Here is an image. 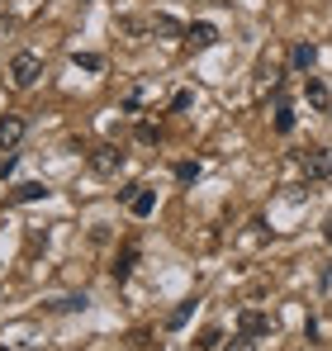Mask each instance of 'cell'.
<instances>
[{
    "label": "cell",
    "mask_w": 332,
    "mask_h": 351,
    "mask_svg": "<svg viewBox=\"0 0 332 351\" xmlns=\"http://www.w3.org/2000/svg\"><path fill=\"white\" fill-rule=\"evenodd\" d=\"M86 304H91L86 294H62V299H53L48 308H53V313H76V308H86Z\"/></svg>",
    "instance_id": "13"
},
{
    "label": "cell",
    "mask_w": 332,
    "mask_h": 351,
    "mask_svg": "<svg viewBox=\"0 0 332 351\" xmlns=\"http://www.w3.org/2000/svg\"><path fill=\"white\" fill-rule=\"evenodd\" d=\"M147 29H152L157 38H185V24H180V19H171V14H152V19H147Z\"/></svg>",
    "instance_id": "8"
},
{
    "label": "cell",
    "mask_w": 332,
    "mask_h": 351,
    "mask_svg": "<svg viewBox=\"0 0 332 351\" xmlns=\"http://www.w3.org/2000/svg\"><path fill=\"white\" fill-rule=\"evenodd\" d=\"M138 105H143V90H128V95H123V110H128V114H133V110H138Z\"/></svg>",
    "instance_id": "22"
},
{
    "label": "cell",
    "mask_w": 332,
    "mask_h": 351,
    "mask_svg": "<svg viewBox=\"0 0 332 351\" xmlns=\"http://www.w3.org/2000/svg\"><path fill=\"white\" fill-rule=\"evenodd\" d=\"M91 171H95V176H119V171H123V152H119L114 143L91 147Z\"/></svg>",
    "instance_id": "2"
},
{
    "label": "cell",
    "mask_w": 332,
    "mask_h": 351,
    "mask_svg": "<svg viewBox=\"0 0 332 351\" xmlns=\"http://www.w3.org/2000/svg\"><path fill=\"white\" fill-rule=\"evenodd\" d=\"M304 95H309V105H313L318 114H328V110H332V90H328V81H323V76H313V71L304 76Z\"/></svg>",
    "instance_id": "6"
},
{
    "label": "cell",
    "mask_w": 332,
    "mask_h": 351,
    "mask_svg": "<svg viewBox=\"0 0 332 351\" xmlns=\"http://www.w3.org/2000/svg\"><path fill=\"white\" fill-rule=\"evenodd\" d=\"M157 138H162L157 123H138V143H157Z\"/></svg>",
    "instance_id": "21"
},
{
    "label": "cell",
    "mask_w": 332,
    "mask_h": 351,
    "mask_svg": "<svg viewBox=\"0 0 332 351\" xmlns=\"http://www.w3.org/2000/svg\"><path fill=\"white\" fill-rule=\"evenodd\" d=\"M133 261H138V247L128 242V247H123V252L114 256V266H110V276H114V280H119V285L128 280V271H133Z\"/></svg>",
    "instance_id": "11"
},
{
    "label": "cell",
    "mask_w": 332,
    "mask_h": 351,
    "mask_svg": "<svg viewBox=\"0 0 332 351\" xmlns=\"http://www.w3.org/2000/svg\"><path fill=\"white\" fill-rule=\"evenodd\" d=\"M299 167H304L309 180H328L332 176V157L323 152V147H309V152H299Z\"/></svg>",
    "instance_id": "5"
},
{
    "label": "cell",
    "mask_w": 332,
    "mask_h": 351,
    "mask_svg": "<svg viewBox=\"0 0 332 351\" xmlns=\"http://www.w3.org/2000/svg\"><path fill=\"white\" fill-rule=\"evenodd\" d=\"M0 351H5V347H0Z\"/></svg>",
    "instance_id": "25"
},
{
    "label": "cell",
    "mask_w": 332,
    "mask_h": 351,
    "mask_svg": "<svg viewBox=\"0 0 332 351\" xmlns=\"http://www.w3.org/2000/svg\"><path fill=\"white\" fill-rule=\"evenodd\" d=\"M176 180H180V185H195V180H200V162H180V167H176Z\"/></svg>",
    "instance_id": "17"
},
{
    "label": "cell",
    "mask_w": 332,
    "mask_h": 351,
    "mask_svg": "<svg viewBox=\"0 0 332 351\" xmlns=\"http://www.w3.org/2000/svg\"><path fill=\"white\" fill-rule=\"evenodd\" d=\"M190 313H195V299H190V304H176V308H171V318H166V328H185V323H190Z\"/></svg>",
    "instance_id": "14"
},
{
    "label": "cell",
    "mask_w": 332,
    "mask_h": 351,
    "mask_svg": "<svg viewBox=\"0 0 332 351\" xmlns=\"http://www.w3.org/2000/svg\"><path fill=\"white\" fill-rule=\"evenodd\" d=\"M276 133H294V110L289 105H276Z\"/></svg>",
    "instance_id": "16"
},
{
    "label": "cell",
    "mask_w": 332,
    "mask_h": 351,
    "mask_svg": "<svg viewBox=\"0 0 332 351\" xmlns=\"http://www.w3.org/2000/svg\"><path fill=\"white\" fill-rule=\"evenodd\" d=\"M219 342H223V337H219V328H204V332L195 337V351H214Z\"/></svg>",
    "instance_id": "18"
},
{
    "label": "cell",
    "mask_w": 332,
    "mask_h": 351,
    "mask_svg": "<svg viewBox=\"0 0 332 351\" xmlns=\"http://www.w3.org/2000/svg\"><path fill=\"white\" fill-rule=\"evenodd\" d=\"M119 199L128 204V214H133V219H147V214L157 209V195H152L147 185H128V190H119Z\"/></svg>",
    "instance_id": "3"
},
{
    "label": "cell",
    "mask_w": 332,
    "mask_h": 351,
    "mask_svg": "<svg viewBox=\"0 0 332 351\" xmlns=\"http://www.w3.org/2000/svg\"><path fill=\"white\" fill-rule=\"evenodd\" d=\"M185 38H190L195 48H214V43H219V29H214L209 19H200V24H190V29H185Z\"/></svg>",
    "instance_id": "9"
},
{
    "label": "cell",
    "mask_w": 332,
    "mask_h": 351,
    "mask_svg": "<svg viewBox=\"0 0 332 351\" xmlns=\"http://www.w3.org/2000/svg\"><path fill=\"white\" fill-rule=\"evenodd\" d=\"M190 100H195L190 90H176V100H171V110H190Z\"/></svg>",
    "instance_id": "23"
},
{
    "label": "cell",
    "mask_w": 332,
    "mask_h": 351,
    "mask_svg": "<svg viewBox=\"0 0 332 351\" xmlns=\"http://www.w3.org/2000/svg\"><path fill=\"white\" fill-rule=\"evenodd\" d=\"M323 242H328V247H332V214H328V219H323Z\"/></svg>",
    "instance_id": "24"
},
{
    "label": "cell",
    "mask_w": 332,
    "mask_h": 351,
    "mask_svg": "<svg viewBox=\"0 0 332 351\" xmlns=\"http://www.w3.org/2000/svg\"><path fill=\"white\" fill-rule=\"evenodd\" d=\"M71 62H76L81 71H100V66H105V58H100V53H71Z\"/></svg>",
    "instance_id": "15"
},
{
    "label": "cell",
    "mask_w": 332,
    "mask_h": 351,
    "mask_svg": "<svg viewBox=\"0 0 332 351\" xmlns=\"http://www.w3.org/2000/svg\"><path fill=\"white\" fill-rule=\"evenodd\" d=\"M271 313H261V308H242L237 313V332H247V337H271Z\"/></svg>",
    "instance_id": "4"
},
{
    "label": "cell",
    "mask_w": 332,
    "mask_h": 351,
    "mask_svg": "<svg viewBox=\"0 0 332 351\" xmlns=\"http://www.w3.org/2000/svg\"><path fill=\"white\" fill-rule=\"evenodd\" d=\"M43 195H48V185H43V180H24V185H14V190H10V199H14V204H38Z\"/></svg>",
    "instance_id": "10"
},
{
    "label": "cell",
    "mask_w": 332,
    "mask_h": 351,
    "mask_svg": "<svg viewBox=\"0 0 332 351\" xmlns=\"http://www.w3.org/2000/svg\"><path fill=\"white\" fill-rule=\"evenodd\" d=\"M24 114H0V152H10V147H19V138H24Z\"/></svg>",
    "instance_id": "7"
},
{
    "label": "cell",
    "mask_w": 332,
    "mask_h": 351,
    "mask_svg": "<svg viewBox=\"0 0 332 351\" xmlns=\"http://www.w3.org/2000/svg\"><path fill=\"white\" fill-rule=\"evenodd\" d=\"M38 76H43V58H38V53H29V48H24V53H14V58H10V81H14L19 90H29Z\"/></svg>",
    "instance_id": "1"
},
{
    "label": "cell",
    "mask_w": 332,
    "mask_h": 351,
    "mask_svg": "<svg viewBox=\"0 0 332 351\" xmlns=\"http://www.w3.org/2000/svg\"><path fill=\"white\" fill-rule=\"evenodd\" d=\"M313 62H318V48H313V43H299V48H294V71H304V76H309V71H313Z\"/></svg>",
    "instance_id": "12"
},
{
    "label": "cell",
    "mask_w": 332,
    "mask_h": 351,
    "mask_svg": "<svg viewBox=\"0 0 332 351\" xmlns=\"http://www.w3.org/2000/svg\"><path fill=\"white\" fill-rule=\"evenodd\" d=\"M223 351H257V337H247V332H237L233 342H223Z\"/></svg>",
    "instance_id": "19"
},
{
    "label": "cell",
    "mask_w": 332,
    "mask_h": 351,
    "mask_svg": "<svg viewBox=\"0 0 332 351\" xmlns=\"http://www.w3.org/2000/svg\"><path fill=\"white\" fill-rule=\"evenodd\" d=\"M119 29H123V34H143V29H147V24H143V19H138V14H123V19H119Z\"/></svg>",
    "instance_id": "20"
}]
</instances>
